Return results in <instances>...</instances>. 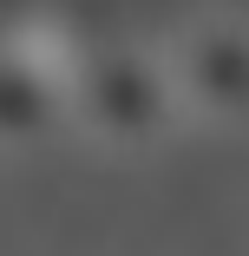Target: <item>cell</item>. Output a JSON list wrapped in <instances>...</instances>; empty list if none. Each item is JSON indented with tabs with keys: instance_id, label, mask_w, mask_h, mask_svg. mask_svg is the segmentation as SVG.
Segmentation results:
<instances>
[{
	"instance_id": "1",
	"label": "cell",
	"mask_w": 249,
	"mask_h": 256,
	"mask_svg": "<svg viewBox=\"0 0 249 256\" xmlns=\"http://www.w3.org/2000/svg\"><path fill=\"white\" fill-rule=\"evenodd\" d=\"M72 86V132L112 158H144L177 138L184 92L171 72V53L144 40H98L79 60H66Z\"/></svg>"
},
{
	"instance_id": "2",
	"label": "cell",
	"mask_w": 249,
	"mask_h": 256,
	"mask_svg": "<svg viewBox=\"0 0 249 256\" xmlns=\"http://www.w3.org/2000/svg\"><path fill=\"white\" fill-rule=\"evenodd\" d=\"M184 118L249 132V14H197L171 46Z\"/></svg>"
},
{
	"instance_id": "3",
	"label": "cell",
	"mask_w": 249,
	"mask_h": 256,
	"mask_svg": "<svg viewBox=\"0 0 249 256\" xmlns=\"http://www.w3.org/2000/svg\"><path fill=\"white\" fill-rule=\"evenodd\" d=\"M72 132L66 66L26 40H0V158H33Z\"/></svg>"
}]
</instances>
